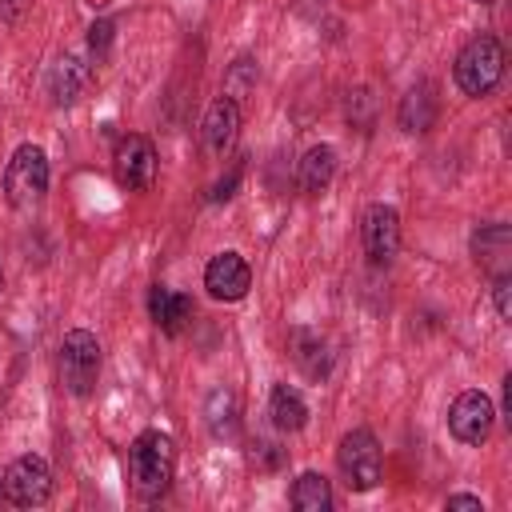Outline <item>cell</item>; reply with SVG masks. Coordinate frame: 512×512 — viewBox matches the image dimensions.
Segmentation results:
<instances>
[{
	"label": "cell",
	"mask_w": 512,
	"mask_h": 512,
	"mask_svg": "<svg viewBox=\"0 0 512 512\" xmlns=\"http://www.w3.org/2000/svg\"><path fill=\"white\" fill-rule=\"evenodd\" d=\"M48 192V156L40 144H20L4 168V196L12 208L28 212L44 200Z\"/></svg>",
	"instance_id": "3"
},
{
	"label": "cell",
	"mask_w": 512,
	"mask_h": 512,
	"mask_svg": "<svg viewBox=\"0 0 512 512\" xmlns=\"http://www.w3.org/2000/svg\"><path fill=\"white\" fill-rule=\"evenodd\" d=\"M492 292H496V312H500V320H512V280H508V276H496Z\"/></svg>",
	"instance_id": "21"
},
{
	"label": "cell",
	"mask_w": 512,
	"mask_h": 512,
	"mask_svg": "<svg viewBox=\"0 0 512 512\" xmlns=\"http://www.w3.org/2000/svg\"><path fill=\"white\" fill-rule=\"evenodd\" d=\"M332 176H336V148H328V144L308 148L304 160H300V188L304 192H324L332 184Z\"/></svg>",
	"instance_id": "14"
},
{
	"label": "cell",
	"mask_w": 512,
	"mask_h": 512,
	"mask_svg": "<svg viewBox=\"0 0 512 512\" xmlns=\"http://www.w3.org/2000/svg\"><path fill=\"white\" fill-rule=\"evenodd\" d=\"M248 88H252V60H236L224 96H240V92H248Z\"/></svg>",
	"instance_id": "20"
},
{
	"label": "cell",
	"mask_w": 512,
	"mask_h": 512,
	"mask_svg": "<svg viewBox=\"0 0 512 512\" xmlns=\"http://www.w3.org/2000/svg\"><path fill=\"white\" fill-rule=\"evenodd\" d=\"M108 40H112V24H108V20H96V24H92V36H88V44H92V52H96V56H104V48H108Z\"/></svg>",
	"instance_id": "22"
},
{
	"label": "cell",
	"mask_w": 512,
	"mask_h": 512,
	"mask_svg": "<svg viewBox=\"0 0 512 512\" xmlns=\"http://www.w3.org/2000/svg\"><path fill=\"white\" fill-rule=\"evenodd\" d=\"M336 464H340V476H344V484H348L352 492L376 488V484H380V468H384L376 436H372L368 428H352V432L340 440V448H336Z\"/></svg>",
	"instance_id": "4"
},
{
	"label": "cell",
	"mask_w": 512,
	"mask_h": 512,
	"mask_svg": "<svg viewBox=\"0 0 512 512\" xmlns=\"http://www.w3.org/2000/svg\"><path fill=\"white\" fill-rule=\"evenodd\" d=\"M432 120H436L432 84H416L400 104V124H404V132H424V128H432Z\"/></svg>",
	"instance_id": "16"
},
{
	"label": "cell",
	"mask_w": 512,
	"mask_h": 512,
	"mask_svg": "<svg viewBox=\"0 0 512 512\" xmlns=\"http://www.w3.org/2000/svg\"><path fill=\"white\" fill-rule=\"evenodd\" d=\"M448 508H460V512H484V504L476 500V496H448Z\"/></svg>",
	"instance_id": "25"
},
{
	"label": "cell",
	"mask_w": 512,
	"mask_h": 512,
	"mask_svg": "<svg viewBox=\"0 0 512 512\" xmlns=\"http://www.w3.org/2000/svg\"><path fill=\"white\" fill-rule=\"evenodd\" d=\"M84 84H88V68H84L76 56H64V60L52 68V80H48L56 104H72V100L84 92Z\"/></svg>",
	"instance_id": "18"
},
{
	"label": "cell",
	"mask_w": 512,
	"mask_h": 512,
	"mask_svg": "<svg viewBox=\"0 0 512 512\" xmlns=\"http://www.w3.org/2000/svg\"><path fill=\"white\" fill-rule=\"evenodd\" d=\"M268 416H272V424L280 432H300L308 424V404H304V396L296 388L276 384L272 396H268Z\"/></svg>",
	"instance_id": "13"
},
{
	"label": "cell",
	"mask_w": 512,
	"mask_h": 512,
	"mask_svg": "<svg viewBox=\"0 0 512 512\" xmlns=\"http://www.w3.org/2000/svg\"><path fill=\"white\" fill-rule=\"evenodd\" d=\"M204 288H208V296H216V300H240V296H248L252 272H248L244 256H236V252L212 256L208 268H204Z\"/></svg>",
	"instance_id": "10"
},
{
	"label": "cell",
	"mask_w": 512,
	"mask_h": 512,
	"mask_svg": "<svg viewBox=\"0 0 512 512\" xmlns=\"http://www.w3.org/2000/svg\"><path fill=\"white\" fill-rule=\"evenodd\" d=\"M0 492L8 504L16 508H40L48 496H52V472H48V460L44 456H16L8 468H4V480H0Z\"/></svg>",
	"instance_id": "6"
},
{
	"label": "cell",
	"mask_w": 512,
	"mask_h": 512,
	"mask_svg": "<svg viewBox=\"0 0 512 512\" xmlns=\"http://www.w3.org/2000/svg\"><path fill=\"white\" fill-rule=\"evenodd\" d=\"M360 240H364V252L372 264H388L400 248V216L396 208L388 204H372L360 220Z\"/></svg>",
	"instance_id": "9"
},
{
	"label": "cell",
	"mask_w": 512,
	"mask_h": 512,
	"mask_svg": "<svg viewBox=\"0 0 512 512\" xmlns=\"http://www.w3.org/2000/svg\"><path fill=\"white\" fill-rule=\"evenodd\" d=\"M456 84L464 96H488L504 76V44L488 32L472 36L456 56Z\"/></svg>",
	"instance_id": "2"
},
{
	"label": "cell",
	"mask_w": 512,
	"mask_h": 512,
	"mask_svg": "<svg viewBox=\"0 0 512 512\" xmlns=\"http://www.w3.org/2000/svg\"><path fill=\"white\" fill-rule=\"evenodd\" d=\"M116 180L132 192H144L152 188L156 180V148L148 136L140 132H128L120 144H116Z\"/></svg>",
	"instance_id": "8"
},
{
	"label": "cell",
	"mask_w": 512,
	"mask_h": 512,
	"mask_svg": "<svg viewBox=\"0 0 512 512\" xmlns=\"http://www.w3.org/2000/svg\"><path fill=\"white\" fill-rule=\"evenodd\" d=\"M476 4H488V0H476Z\"/></svg>",
	"instance_id": "27"
},
{
	"label": "cell",
	"mask_w": 512,
	"mask_h": 512,
	"mask_svg": "<svg viewBox=\"0 0 512 512\" xmlns=\"http://www.w3.org/2000/svg\"><path fill=\"white\" fill-rule=\"evenodd\" d=\"M28 4H32V0H0V20H4V24H16Z\"/></svg>",
	"instance_id": "24"
},
{
	"label": "cell",
	"mask_w": 512,
	"mask_h": 512,
	"mask_svg": "<svg viewBox=\"0 0 512 512\" xmlns=\"http://www.w3.org/2000/svg\"><path fill=\"white\" fill-rule=\"evenodd\" d=\"M472 248H476V260H480L492 276H508V264H504V256H508V228H504V224L480 228L476 240H472Z\"/></svg>",
	"instance_id": "15"
},
{
	"label": "cell",
	"mask_w": 512,
	"mask_h": 512,
	"mask_svg": "<svg viewBox=\"0 0 512 512\" xmlns=\"http://www.w3.org/2000/svg\"><path fill=\"white\" fill-rule=\"evenodd\" d=\"M172 472H176V444L168 432L160 428H148L132 440L128 448V484H132V496L152 504L168 492L172 484Z\"/></svg>",
	"instance_id": "1"
},
{
	"label": "cell",
	"mask_w": 512,
	"mask_h": 512,
	"mask_svg": "<svg viewBox=\"0 0 512 512\" xmlns=\"http://www.w3.org/2000/svg\"><path fill=\"white\" fill-rule=\"evenodd\" d=\"M60 376H64V388L72 396H88L96 388V376H100V344H96L92 332L72 328L60 340Z\"/></svg>",
	"instance_id": "5"
},
{
	"label": "cell",
	"mask_w": 512,
	"mask_h": 512,
	"mask_svg": "<svg viewBox=\"0 0 512 512\" xmlns=\"http://www.w3.org/2000/svg\"><path fill=\"white\" fill-rule=\"evenodd\" d=\"M204 420H208V432L216 440H232L236 436V396L228 388H216L204 404Z\"/></svg>",
	"instance_id": "19"
},
{
	"label": "cell",
	"mask_w": 512,
	"mask_h": 512,
	"mask_svg": "<svg viewBox=\"0 0 512 512\" xmlns=\"http://www.w3.org/2000/svg\"><path fill=\"white\" fill-rule=\"evenodd\" d=\"M492 420H496V408L484 392L468 388L452 400L448 408V432L460 440V444H484L488 432H492Z\"/></svg>",
	"instance_id": "7"
},
{
	"label": "cell",
	"mask_w": 512,
	"mask_h": 512,
	"mask_svg": "<svg viewBox=\"0 0 512 512\" xmlns=\"http://www.w3.org/2000/svg\"><path fill=\"white\" fill-rule=\"evenodd\" d=\"M0 292H4V272H0Z\"/></svg>",
	"instance_id": "26"
},
{
	"label": "cell",
	"mask_w": 512,
	"mask_h": 512,
	"mask_svg": "<svg viewBox=\"0 0 512 512\" xmlns=\"http://www.w3.org/2000/svg\"><path fill=\"white\" fill-rule=\"evenodd\" d=\"M236 184H240V164H236V168H232V172H228V176H220V180H216V184H212V192H208V196H212V200H228V196H232V188H236Z\"/></svg>",
	"instance_id": "23"
},
{
	"label": "cell",
	"mask_w": 512,
	"mask_h": 512,
	"mask_svg": "<svg viewBox=\"0 0 512 512\" xmlns=\"http://www.w3.org/2000/svg\"><path fill=\"white\" fill-rule=\"evenodd\" d=\"M148 316H152V324H156L164 336H180L184 324L192 320V300H188L184 292H172V288L156 284V288L148 292Z\"/></svg>",
	"instance_id": "11"
},
{
	"label": "cell",
	"mask_w": 512,
	"mask_h": 512,
	"mask_svg": "<svg viewBox=\"0 0 512 512\" xmlns=\"http://www.w3.org/2000/svg\"><path fill=\"white\" fill-rule=\"evenodd\" d=\"M288 500H292L296 512H328L332 508V488L320 472H304V476H296Z\"/></svg>",
	"instance_id": "17"
},
{
	"label": "cell",
	"mask_w": 512,
	"mask_h": 512,
	"mask_svg": "<svg viewBox=\"0 0 512 512\" xmlns=\"http://www.w3.org/2000/svg\"><path fill=\"white\" fill-rule=\"evenodd\" d=\"M236 128H240L236 100L232 96H216L212 108H208V116H204V144H208V152L224 156L232 148V140H236Z\"/></svg>",
	"instance_id": "12"
}]
</instances>
